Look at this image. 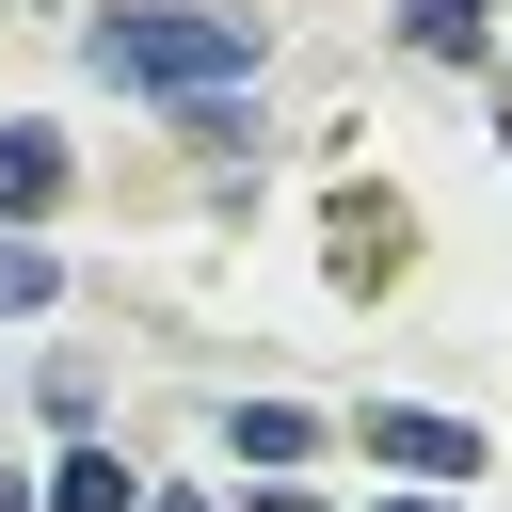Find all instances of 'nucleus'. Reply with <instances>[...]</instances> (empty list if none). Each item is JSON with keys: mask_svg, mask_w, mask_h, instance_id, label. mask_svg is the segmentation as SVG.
<instances>
[{"mask_svg": "<svg viewBox=\"0 0 512 512\" xmlns=\"http://www.w3.org/2000/svg\"><path fill=\"white\" fill-rule=\"evenodd\" d=\"M80 64L96 80H144V96H240L256 80V32L240 16H80Z\"/></svg>", "mask_w": 512, "mask_h": 512, "instance_id": "1", "label": "nucleus"}, {"mask_svg": "<svg viewBox=\"0 0 512 512\" xmlns=\"http://www.w3.org/2000/svg\"><path fill=\"white\" fill-rule=\"evenodd\" d=\"M368 448H384L400 480H464V464H480V432H464V416H416V400H400V416H368Z\"/></svg>", "mask_w": 512, "mask_h": 512, "instance_id": "2", "label": "nucleus"}, {"mask_svg": "<svg viewBox=\"0 0 512 512\" xmlns=\"http://www.w3.org/2000/svg\"><path fill=\"white\" fill-rule=\"evenodd\" d=\"M64 208V144L48 128H0V224H48Z\"/></svg>", "mask_w": 512, "mask_h": 512, "instance_id": "3", "label": "nucleus"}, {"mask_svg": "<svg viewBox=\"0 0 512 512\" xmlns=\"http://www.w3.org/2000/svg\"><path fill=\"white\" fill-rule=\"evenodd\" d=\"M224 448H240V464H272V480H288V464H304V448H320V416H304V400H240V416H224Z\"/></svg>", "mask_w": 512, "mask_h": 512, "instance_id": "4", "label": "nucleus"}, {"mask_svg": "<svg viewBox=\"0 0 512 512\" xmlns=\"http://www.w3.org/2000/svg\"><path fill=\"white\" fill-rule=\"evenodd\" d=\"M48 512H144V480H128L96 432H64V480H48Z\"/></svg>", "mask_w": 512, "mask_h": 512, "instance_id": "5", "label": "nucleus"}, {"mask_svg": "<svg viewBox=\"0 0 512 512\" xmlns=\"http://www.w3.org/2000/svg\"><path fill=\"white\" fill-rule=\"evenodd\" d=\"M480 16H496V0H400V48H432V64H480Z\"/></svg>", "mask_w": 512, "mask_h": 512, "instance_id": "6", "label": "nucleus"}, {"mask_svg": "<svg viewBox=\"0 0 512 512\" xmlns=\"http://www.w3.org/2000/svg\"><path fill=\"white\" fill-rule=\"evenodd\" d=\"M48 288H64V256H32V224H0V320H32Z\"/></svg>", "mask_w": 512, "mask_h": 512, "instance_id": "7", "label": "nucleus"}, {"mask_svg": "<svg viewBox=\"0 0 512 512\" xmlns=\"http://www.w3.org/2000/svg\"><path fill=\"white\" fill-rule=\"evenodd\" d=\"M368 512H464V496H448V480H416V496H368Z\"/></svg>", "mask_w": 512, "mask_h": 512, "instance_id": "8", "label": "nucleus"}, {"mask_svg": "<svg viewBox=\"0 0 512 512\" xmlns=\"http://www.w3.org/2000/svg\"><path fill=\"white\" fill-rule=\"evenodd\" d=\"M144 512H208V496H144Z\"/></svg>", "mask_w": 512, "mask_h": 512, "instance_id": "9", "label": "nucleus"}, {"mask_svg": "<svg viewBox=\"0 0 512 512\" xmlns=\"http://www.w3.org/2000/svg\"><path fill=\"white\" fill-rule=\"evenodd\" d=\"M0 512H16V480H0Z\"/></svg>", "mask_w": 512, "mask_h": 512, "instance_id": "10", "label": "nucleus"}]
</instances>
